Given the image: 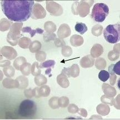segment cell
I'll list each match as a JSON object with an SVG mask.
<instances>
[{
	"mask_svg": "<svg viewBox=\"0 0 120 120\" xmlns=\"http://www.w3.org/2000/svg\"><path fill=\"white\" fill-rule=\"evenodd\" d=\"M2 11L9 20L16 22L26 21L31 17L34 1H1Z\"/></svg>",
	"mask_w": 120,
	"mask_h": 120,
	"instance_id": "6da1fadb",
	"label": "cell"
},
{
	"mask_svg": "<svg viewBox=\"0 0 120 120\" xmlns=\"http://www.w3.org/2000/svg\"><path fill=\"white\" fill-rule=\"evenodd\" d=\"M105 40L110 43H116L120 40V26L119 23L109 25L103 31Z\"/></svg>",
	"mask_w": 120,
	"mask_h": 120,
	"instance_id": "7a4b0ae2",
	"label": "cell"
},
{
	"mask_svg": "<svg viewBox=\"0 0 120 120\" xmlns=\"http://www.w3.org/2000/svg\"><path fill=\"white\" fill-rule=\"evenodd\" d=\"M109 14V8L103 3H97L92 8L91 17L96 22H102Z\"/></svg>",
	"mask_w": 120,
	"mask_h": 120,
	"instance_id": "3957f363",
	"label": "cell"
},
{
	"mask_svg": "<svg viewBox=\"0 0 120 120\" xmlns=\"http://www.w3.org/2000/svg\"><path fill=\"white\" fill-rule=\"evenodd\" d=\"M22 26V22H15L12 25L7 36V41L11 46H15L19 43V38L22 36V34H21Z\"/></svg>",
	"mask_w": 120,
	"mask_h": 120,
	"instance_id": "277c9868",
	"label": "cell"
},
{
	"mask_svg": "<svg viewBox=\"0 0 120 120\" xmlns=\"http://www.w3.org/2000/svg\"><path fill=\"white\" fill-rule=\"evenodd\" d=\"M36 112V104L32 100H25L19 105V113L22 117H31L35 115Z\"/></svg>",
	"mask_w": 120,
	"mask_h": 120,
	"instance_id": "5b68a950",
	"label": "cell"
},
{
	"mask_svg": "<svg viewBox=\"0 0 120 120\" xmlns=\"http://www.w3.org/2000/svg\"><path fill=\"white\" fill-rule=\"evenodd\" d=\"M94 1H81L78 2L77 15L81 17H85L89 14L90 7L94 4Z\"/></svg>",
	"mask_w": 120,
	"mask_h": 120,
	"instance_id": "8992f818",
	"label": "cell"
},
{
	"mask_svg": "<svg viewBox=\"0 0 120 120\" xmlns=\"http://www.w3.org/2000/svg\"><path fill=\"white\" fill-rule=\"evenodd\" d=\"M46 9L47 11L53 16H60L63 13L62 7L55 1H46Z\"/></svg>",
	"mask_w": 120,
	"mask_h": 120,
	"instance_id": "52a82bcc",
	"label": "cell"
},
{
	"mask_svg": "<svg viewBox=\"0 0 120 120\" xmlns=\"http://www.w3.org/2000/svg\"><path fill=\"white\" fill-rule=\"evenodd\" d=\"M46 11L42 6L40 4H34L32 8L31 17L32 19H42L46 17Z\"/></svg>",
	"mask_w": 120,
	"mask_h": 120,
	"instance_id": "ba28073f",
	"label": "cell"
},
{
	"mask_svg": "<svg viewBox=\"0 0 120 120\" xmlns=\"http://www.w3.org/2000/svg\"><path fill=\"white\" fill-rule=\"evenodd\" d=\"M1 54L8 60H13L17 56V52L14 48L10 46H4L1 49Z\"/></svg>",
	"mask_w": 120,
	"mask_h": 120,
	"instance_id": "9c48e42d",
	"label": "cell"
},
{
	"mask_svg": "<svg viewBox=\"0 0 120 120\" xmlns=\"http://www.w3.org/2000/svg\"><path fill=\"white\" fill-rule=\"evenodd\" d=\"M71 34L70 27L66 23H63L60 25L57 31V36L60 38H65L70 36Z\"/></svg>",
	"mask_w": 120,
	"mask_h": 120,
	"instance_id": "30bf717a",
	"label": "cell"
},
{
	"mask_svg": "<svg viewBox=\"0 0 120 120\" xmlns=\"http://www.w3.org/2000/svg\"><path fill=\"white\" fill-rule=\"evenodd\" d=\"M94 59L91 55H87L80 60V66L82 68H91L94 65Z\"/></svg>",
	"mask_w": 120,
	"mask_h": 120,
	"instance_id": "8fae6325",
	"label": "cell"
},
{
	"mask_svg": "<svg viewBox=\"0 0 120 120\" xmlns=\"http://www.w3.org/2000/svg\"><path fill=\"white\" fill-rule=\"evenodd\" d=\"M2 85L4 87L11 89V88H18L19 87V82L17 79L11 78H6L2 81Z\"/></svg>",
	"mask_w": 120,
	"mask_h": 120,
	"instance_id": "7c38bea8",
	"label": "cell"
},
{
	"mask_svg": "<svg viewBox=\"0 0 120 120\" xmlns=\"http://www.w3.org/2000/svg\"><path fill=\"white\" fill-rule=\"evenodd\" d=\"M102 89L105 95L107 96L114 97L116 95L117 92L116 89L109 84L103 83L102 85Z\"/></svg>",
	"mask_w": 120,
	"mask_h": 120,
	"instance_id": "4fadbf2b",
	"label": "cell"
},
{
	"mask_svg": "<svg viewBox=\"0 0 120 120\" xmlns=\"http://www.w3.org/2000/svg\"><path fill=\"white\" fill-rule=\"evenodd\" d=\"M57 82L61 87L64 88H68L70 86V81L68 77L62 73H60L57 77Z\"/></svg>",
	"mask_w": 120,
	"mask_h": 120,
	"instance_id": "5bb4252c",
	"label": "cell"
},
{
	"mask_svg": "<svg viewBox=\"0 0 120 120\" xmlns=\"http://www.w3.org/2000/svg\"><path fill=\"white\" fill-rule=\"evenodd\" d=\"M103 52V48L101 45L96 43L94 44L91 48L90 53L91 56L94 58L99 57Z\"/></svg>",
	"mask_w": 120,
	"mask_h": 120,
	"instance_id": "9a60e30c",
	"label": "cell"
},
{
	"mask_svg": "<svg viewBox=\"0 0 120 120\" xmlns=\"http://www.w3.org/2000/svg\"><path fill=\"white\" fill-rule=\"evenodd\" d=\"M97 113L101 116H105L109 115L110 112V107L109 105L106 103H101L98 105L96 107Z\"/></svg>",
	"mask_w": 120,
	"mask_h": 120,
	"instance_id": "2e32d148",
	"label": "cell"
},
{
	"mask_svg": "<svg viewBox=\"0 0 120 120\" xmlns=\"http://www.w3.org/2000/svg\"><path fill=\"white\" fill-rule=\"evenodd\" d=\"M83 38L79 34H73L70 38V43L73 47H79L83 44Z\"/></svg>",
	"mask_w": 120,
	"mask_h": 120,
	"instance_id": "e0dca14e",
	"label": "cell"
},
{
	"mask_svg": "<svg viewBox=\"0 0 120 120\" xmlns=\"http://www.w3.org/2000/svg\"><path fill=\"white\" fill-rule=\"evenodd\" d=\"M13 23L12 21L8 20L5 18H3L1 19V21H0V30L1 32H4V31H7L10 29Z\"/></svg>",
	"mask_w": 120,
	"mask_h": 120,
	"instance_id": "ac0fdd59",
	"label": "cell"
},
{
	"mask_svg": "<svg viewBox=\"0 0 120 120\" xmlns=\"http://www.w3.org/2000/svg\"><path fill=\"white\" fill-rule=\"evenodd\" d=\"M24 94L25 97L28 99L32 98V97H39L38 96V87L34 88V89H25L24 91Z\"/></svg>",
	"mask_w": 120,
	"mask_h": 120,
	"instance_id": "d6986e66",
	"label": "cell"
},
{
	"mask_svg": "<svg viewBox=\"0 0 120 120\" xmlns=\"http://www.w3.org/2000/svg\"><path fill=\"white\" fill-rule=\"evenodd\" d=\"M32 41L31 39L27 37H22L19 38V46L21 48L23 49H27L30 47Z\"/></svg>",
	"mask_w": 120,
	"mask_h": 120,
	"instance_id": "ffe728a7",
	"label": "cell"
},
{
	"mask_svg": "<svg viewBox=\"0 0 120 120\" xmlns=\"http://www.w3.org/2000/svg\"><path fill=\"white\" fill-rule=\"evenodd\" d=\"M16 79L19 82V89L24 90L26 89L28 86V79L25 76H19L16 78Z\"/></svg>",
	"mask_w": 120,
	"mask_h": 120,
	"instance_id": "44dd1931",
	"label": "cell"
},
{
	"mask_svg": "<svg viewBox=\"0 0 120 120\" xmlns=\"http://www.w3.org/2000/svg\"><path fill=\"white\" fill-rule=\"evenodd\" d=\"M51 89L47 85H43L38 87V96L39 97H46L49 95Z\"/></svg>",
	"mask_w": 120,
	"mask_h": 120,
	"instance_id": "7402d4cb",
	"label": "cell"
},
{
	"mask_svg": "<svg viewBox=\"0 0 120 120\" xmlns=\"http://www.w3.org/2000/svg\"><path fill=\"white\" fill-rule=\"evenodd\" d=\"M94 65L95 66L96 68L99 70H103L106 68L107 66L106 61L103 58L97 57L96 61H94Z\"/></svg>",
	"mask_w": 120,
	"mask_h": 120,
	"instance_id": "603a6c76",
	"label": "cell"
},
{
	"mask_svg": "<svg viewBox=\"0 0 120 120\" xmlns=\"http://www.w3.org/2000/svg\"><path fill=\"white\" fill-rule=\"evenodd\" d=\"M35 84L38 87H41L43 85H45L47 82V79L44 75H39L38 76H35L34 79Z\"/></svg>",
	"mask_w": 120,
	"mask_h": 120,
	"instance_id": "cb8c5ba5",
	"label": "cell"
},
{
	"mask_svg": "<svg viewBox=\"0 0 120 120\" xmlns=\"http://www.w3.org/2000/svg\"><path fill=\"white\" fill-rule=\"evenodd\" d=\"M109 75L116 74L120 75V61H118L116 64H111L109 67Z\"/></svg>",
	"mask_w": 120,
	"mask_h": 120,
	"instance_id": "d4e9b609",
	"label": "cell"
},
{
	"mask_svg": "<svg viewBox=\"0 0 120 120\" xmlns=\"http://www.w3.org/2000/svg\"><path fill=\"white\" fill-rule=\"evenodd\" d=\"M31 68H32L31 64L30 63L26 62L21 66L20 71L23 76H29L30 73H31Z\"/></svg>",
	"mask_w": 120,
	"mask_h": 120,
	"instance_id": "484cf974",
	"label": "cell"
},
{
	"mask_svg": "<svg viewBox=\"0 0 120 120\" xmlns=\"http://www.w3.org/2000/svg\"><path fill=\"white\" fill-rule=\"evenodd\" d=\"M26 62H27L26 58H25L23 56L19 57L14 60V62L13 63V67L16 70H20L21 66Z\"/></svg>",
	"mask_w": 120,
	"mask_h": 120,
	"instance_id": "4316f807",
	"label": "cell"
},
{
	"mask_svg": "<svg viewBox=\"0 0 120 120\" xmlns=\"http://www.w3.org/2000/svg\"><path fill=\"white\" fill-rule=\"evenodd\" d=\"M41 43L37 40H35V41L32 42L31 45L30 46V51L32 53H36L41 49Z\"/></svg>",
	"mask_w": 120,
	"mask_h": 120,
	"instance_id": "83f0119b",
	"label": "cell"
},
{
	"mask_svg": "<svg viewBox=\"0 0 120 120\" xmlns=\"http://www.w3.org/2000/svg\"><path fill=\"white\" fill-rule=\"evenodd\" d=\"M44 29L46 32L53 33L56 31L57 26L52 21H47L45 23Z\"/></svg>",
	"mask_w": 120,
	"mask_h": 120,
	"instance_id": "f1b7e54d",
	"label": "cell"
},
{
	"mask_svg": "<svg viewBox=\"0 0 120 120\" xmlns=\"http://www.w3.org/2000/svg\"><path fill=\"white\" fill-rule=\"evenodd\" d=\"M75 30L81 34H85V32H87L88 30V28L86 24L82 23V22H77L76 25H75Z\"/></svg>",
	"mask_w": 120,
	"mask_h": 120,
	"instance_id": "f546056e",
	"label": "cell"
},
{
	"mask_svg": "<svg viewBox=\"0 0 120 120\" xmlns=\"http://www.w3.org/2000/svg\"><path fill=\"white\" fill-rule=\"evenodd\" d=\"M70 76L71 77L76 78L79 75V67L77 64H73L70 67Z\"/></svg>",
	"mask_w": 120,
	"mask_h": 120,
	"instance_id": "4dcf8cb0",
	"label": "cell"
},
{
	"mask_svg": "<svg viewBox=\"0 0 120 120\" xmlns=\"http://www.w3.org/2000/svg\"><path fill=\"white\" fill-rule=\"evenodd\" d=\"M14 68V67L11 66L4 67L3 69V71H4V75L7 77L9 78L13 77L15 73V69Z\"/></svg>",
	"mask_w": 120,
	"mask_h": 120,
	"instance_id": "1f68e13d",
	"label": "cell"
},
{
	"mask_svg": "<svg viewBox=\"0 0 120 120\" xmlns=\"http://www.w3.org/2000/svg\"><path fill=\"white\" fill-rule=\"evenodd\" d=\"M103 27L100 25H96L91 29V32L94 36H100L102 34Z\"/></svg>",
	"mask_w": 120,
	"mask_h": 120,
	"instance_id": "d6a6232c",
	"label": "cell"
},
{
	"mask_svg": "<svg viewBox=\"0 0 120 120\" xmlns=\"http://www.w3.org/2000/svg\"><path fill=\"white\" fill-rule=\"evenodd\" d=\"M40 64L38 62H34L32 65V68H31V73L33 76H36L40 75L41 73V68L39 66Z\"/></svg>",
	"mask_w": 120,
	"mask_h": 120,
	"instance_id": "836d02e7",
	"label": "cell"
},
{
	"mask_svg": "<svg viewBox=\"0 0 120 120\" xmlns=\"http://www.w3.org/2000/svg\"><path fill=\"white\" fill-rule=\"evenodd\" d=\"M58 99H59V97H52L49 99V105L52 109H55L60 107L59 105H58Z\"/></svg>",
	"mask_w": 120,
	"mask_h": 120,
	"instance_id": "e575fe53",
	"label": "cell"
},
{
	"mask_svg": "<svg viewBox=\"0 0 120 120\" xmlns=\"http://www.w3.org/2000/svg\"><path fill=\"white\" fill-rule=\"evenodd\" d=\"M55 64H56V62L54 60H49L41 62L39 65V66H40V68L41 69L45 68H49L50 67H53Z\"/></svg>",
	"mask_w": 120,
	"mask_h": 120,
	"instance_id": "d590c367",
	"label": "cell"
},
{
	"mask_svg": "<svg viewBox=\"0 0 120 120\" xmlns=\"http://www.w3.org/2000/svg\"><path fill=\"white\" fill-rule=\"evenodd\" d=\"M61 52H62V56L65 57H69L72 55L73 51L71 47L66 45V46L62 47Z\"/></svg>",
	"mask_w": 120,
	"mask_h": 120,
	"instance_id": "8d00e7d4",
	"label": "cell"
},
{
	"mask_svg": "<svg viewBox=\"0 0 120 120\" xmlns=\"http://www.w3.org/2000/svg\"><path fill=\"white\" fill-rule=\"evenodd\" d=\"M69 103H70V100L66 96H62L58 99V105L60 107H66L69 105Z\"/></svg>",
	"mask_w": 120,
	"mask_h": 120,
	"instance_id": "74e56055",
	"label": "cell"
},
{
	"mask_svg": "<svg viewBox=\"0 0 120 120\" xmlns=\"http://www.w3.org/2000/svg\"><path fill=\"white\" fill-rule=\"evenodd\" d=\"M46 57H47V54L43 51H39L38 52L36 53L35 57L38 62H42L45 61L46 59Z\"/></svg>",
	"mask_w": 120,
	"mask_h": 120,
	"instance_id": "f35d334b",
	"label": "cell"
},
{
	"mask_svg": "<svg viewBox=\"0 0 120 120\" xmlns=\"http://www.w3.org/2000/svg\"><path fill=\"white\" fill-rule=\"evenodd\" d=\"M109 73L106 70H101L99 72L98 78L102 82H106L109 78Z\"/></svg>",
	"mask_w": 120,
	"mask_h": 120,
	"instance_id": "ab89813d",
	"label": "cell"
},
{
	"mask_svg": "<svg viewBox=\"0 0 120 120\" xmlns=\"http://www.w3.org/2000/svg\"><path fill=\"white\" fill-rule=\"evenodd\" d=\"M43 40L45 42H48L51 41H54L56 38V34L53 33H48L46 32L43 34Z\"/></svg>",
	"mask_w": 120,
	"mask_h": 120,
	"instance_id": "60d3db41",
	"label": "cell"
},
{
	"mask_svg": "<svg viewBox=\"0 0 120 120\" xmlns=\"http://www.w3.org/2000/svg\"><path fill=\"white\" fill-rule=\"evenodd\" d=\"M113 97L107 96L105 95V94L102 96L101 97V101L102 102L107 105H109L110 106H113Z\"/></svg>",
	"mask_w": 120,
	"mask_h": 120,
	"instance_id": "b9f144b4",
	"label": "cell"
},
{
	"mask_svg": "<svg viewBox=\"0 0 120 120\" xmlns=\"http://www.w3.org/2000/svg\"><path fill=\"white\" fill-rule=\"evenodd\" d=\"M120 57V53L114 51L113 50L110 51L108 53V58L109 60L111 61H115L116 60H118V58Z\"/></svg>",
	"mask_w": 120,
	"mask_h": 120,
	"instance_id": "7bdbcfd3",
	"label": "cell"
},
{
	"mask_svg": "<svg viewBox=\"0 0 120 120\" xmlns=\"http://www.w3.org/2000/svg\"><path fill=\"white\" fill-rule=\"evenodd\" d=\"M67 110H68V112L69 113L72 114H75L78 113V111L79 110V108L76 105L72 103V104L69 105Z\"/></svg>",
	"mask_w": 120,
	"mask_h": 120,
	"instance_id": "ee69618b",
	"label": "cell"
},
{
	"mask_svg": "<svg viewBox=\"0 0 120 120\" xmlns=\"http://www.w3.org/2000/svg\"><path fill=\"white\" fill-rule=\"evenodd\" d=\"M54 43L57 47H62L66 46V42L62 38H56L54 40Z\"/></svg>",
	"mask_w": 120,
	"mask_h": 120,
	"instance_id": "f6af8a7d",
	"label": "cell"
},
{
	"mask_svg": "<svg viewBox=\"0 0 120 120\" xmlns=\"http://www.w3.org/2000/svg\"><path fill=\"white\" fill-rule=\"evenodd\" d=\"M120 94H118L116 98L114 99L113 102V106H115V107L117 109H120Z\"/></svg>",
	"mask_w": 120,
	"mask_h": 120,
	"instance_id": "bcb514c9",
	"label": "cell"
},
{
	"mask_svg": "<svg viewBox=\"0 0 120 120\" xmlns=\"http://www.w3.org/2000/svg\"><path fill=\"white\" fill-rule=\"evenodd\" d=\"M11 64V62L10 60H1V64L0 66L1 67H6L7 66H9Z\"/></svg>",
	"mask_w": 120,
	"mask_h": 120,
	"instance_id": "7dc6e473",
	"label": "cell"
},
{
	"mask_svg": "<svg viewBox=\"0 0 120 120\" xmlns=\"http://www.w3.org/2000/svg\"><path fill=\"white\" fill-rule=\"evenodd\" d=\"M109 82H110V84L111 86H113L116 83V79H117V76L116 74L113 75H109Z\"/></svg>",
	"mask_w": 120,
	"mask_h": 120,
	"instance_id": "c3c4849f",
	"label": "cell"
},
{
	"mask_svg": "<svg viewBox=\"0 0 120 120\" xmlns=\"http://www.w3.org/2000/svg\"><path fill=\"white\" fill-rule=\"evenodd\" d=\"M77 4H78V1H76V2H75L73 4H72V7H71L72 12L73 14L75 15H77Z\"/></svg>",
	"mask_w": 120,
	"mask_h": 120,
	"instance_id": "681fc988",
	"label": "cell"
},
{
	"mask_svg": "<svg viewBox=\"0 0 120 120\" xmlns=\"http://www.w3.org/2000/svg\"><path fill=\"white\" fill-rule=\"evenodd\" d=\"M78 113L83 117H87V111L85 109H79Z\"/></svg>",
	"mask_w": 120,
	"mask_h": 120,
	"instance_id": "f907efd6",
	"label": "cell"
},
{
	"mask_svg": "<svg viewBox=\"0 0 120 120\" xmlns=\"http://www.w3.org/2000/svg\"><path fill=\"white\" fill-rule=\"evenodd\" d=\"M61 73H64V75H66L68 77H71V76H70V67H68V68H64L63 69V70L61 72Z\"/></svg>",
	"mask_w": 120,
	"mask_h": 120,
	"instance_id": "816d5d0a",
	"label": "cell"
},
{
	"mask_svg": "<svg viewBox=\"0 0 120 120\" xmlns=\"http://www.w3.org/2000/svg\"><path fill=\"white\" fill-rule=\"evenodd\" d=\"M32 30L30 27H25L22 28V33H29L30 34H31L32 33Z\"/></svg>",
	"mask_w": 120,
	"mask_h": 120,
	"instance_id": "f5cc1de1",
	"label": "cell"
},
{
	"mask_svg": "<svg viewBox=\"0 0 120 120\" xmlns=\"http://www.w3.org/2000/svg\"><path fill=\"white\" fill-rule=\"evenodd\" d=\"M120 43H117V44L115 45V46H114L113 49L114 51L120 53Z\"/></svg>",
	"mask_w": 120,
	"mask_h": 120,
	"instance_id": "db71d44e",
	"label": "cell"
},
{
	"mask_svg": "<svg viewBox=\"0 0 120 120\" xmlns=\"http://www.w3.org/2000/svg\"><path fill=\"white\" fill-rule=\"evenodd\" d=\"M90 120H102V117L100 115H93L90 118Z\"/></svg>",
	"mask_w": 120,
	"mask_h": 120,
	"instance_id": "11a10c76",
	"label": "cell"
},
{
	"mask_svg": "<svg viewBox=\"0 0 120 120\" xmlns=\"http://www.w3.org/2000/svg\"><path fill=\"white\" fill-rule=\"evenodd\" d=\"M66 119H82V118H81L80 117H67Z\"/></svg>",
	"mask_w": 120,
	"mask_h": 120,
	"instance_id": "9f6ffc18",
	"label": "cell"
},
{
	"mask_svg": "<svg viewBox=\"0 0 120 120\" xmlns=\"http://www.w3.org/2000/svg\"><path fill=\"white\" fill-rule=\"evenodd\" d=\"M37 30V34H42L43 33V30L41 29V28H36Z\"/></svg>",
	"mask_w": 120,
	"mask_h": 120,
	"instance_id": "6f0895ef",
	"label": "cell"
},
{
	"mask_svg": "<svg viewBox=\"0 0 120 120\" xmlns=\"http://www.w3.org/2000/svg\"><path fill=\"white\" fill-rule=\"evenodd\" d=\"M51 71H52L51 69L50 68H49V69H47V71H46V72H45V73H46V75H49V73H51Z\"/></svg>",
	"mask_w": 120,
	"mask_h": 120,
	"instance_id": "680465c9",
	"label": "cell"
}]
</instances>
